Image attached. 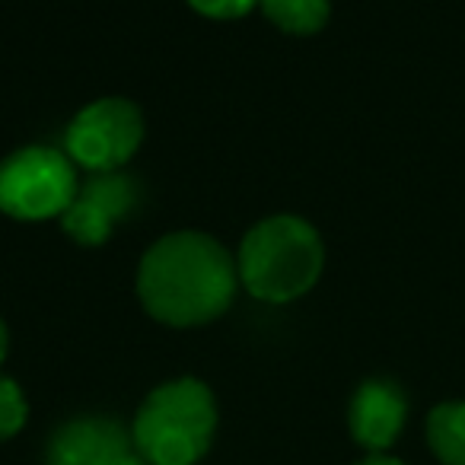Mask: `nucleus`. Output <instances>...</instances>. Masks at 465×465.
Segmentation results:
<instances>
[{
	"label": "nucleus",
	"mask_w": 465,
	"mask_h": 465,
	"mask_svg": "<svg viewBox=\"0 0 465 465\" xmlns=\"http://www.w3.org/2000/svg\"><path fill=\"white\" fill-rule=\"evenodd\" d=\"M236 278V265L220 242L201 232H173L143 255L137 291L160 322L198 325L230 306Z\"/></svg>",
	"instance_id": "nucleus-1"
},
{
	"label": "nucleus",
	"mask_w": 465,
	"mask_h": 465,
	"mask_svg": "<svg viewBox=\"0 0 465 465\" xmlns=\"http://www.w3.org/2000/svg\"><path fill=\"white\" fill-rule=\"evenodd\" d=\"M322 240L306 220L272 217L240 249V278L265 303H287L310 291L322 274Z\"/></svg>",
	"instance_id": "nucleus-2"
},
{
	"label": "nucleus",
	"mask_w": 465,
	"mask_h": 465,
	"mask_svg": "<svg viewBox=\"0 0 465 465\" xmlns=\"http://www.w3.org/2000/svg\"><path fill=\"white\" fill-rule=\"evenodd\" d=\"M217 424L204 382L175 380L150 392L134 418V446L150 465H194L207 452Z\"/></svg>",
	"instance_id": "nucleus-3"
},
{
	"label": "nucleus",
	"mask_w": 465,
	"mask_h": 465,
	"mask_svg": "<svg viewBox=\"0 0 465 465\" xmlns=\"http://www.w3.org/2000/svg\"><path fill=\"white\" fill-rule=\"evenodd\" d=\"M77 194L74 166L64 153L26 147L0 163V211L20 220L64 213Z\"/></svg>",
	"instance_id": "nucleus-4"
},
{
	"label": "nucleus",
	"mask_w": 465,
	"mask_h": 465,
	"mask_svg": "<svg viewBox=\"0 0 465 465\" xmlns=\"http://www.w3.org/2000/svg\"><path fill=\"white\" fill-rule=\"evenodd\" d=\"M143 137L141 112L124 99H99L74 118L67 150L93 173H115L134 156Z\"/></svg>",
	"instance_id": "nucleus-5"
},
{
	"label": "nucleus",
	"mask_w": 465,
	"mask_h": 465,
	"mask_svg": "<svg viewBox=\"0 0 465 465\" xmlns=\"http://www.w3.org/2000/svg\"><path fill=\"white\" fill-rule=\"evenodd\" d=\"M137 188L118 173H96L64 211V230L84 246H99L109 240L112 223L134 207Z\"/></svg>",
	"instance_id": "nucleus-6"
},
{
	"label": "nucleus",
	"mask_w": 465,
	"mask_h": 465,
	"mask_svg": "<svg viewBox=\"0 0 465 465\" xmlns=\"http://www.w3.org/2000/svg\"><path fill=\"white\" fill-rule=\"evenodd\" d=\"M48 465H150L134 446V437L115 420L84 418L61 427L54 437Z\"/></svg>",
	"instance_id": "nucleus-7"
},
{
	"label": "nucleus",
	"mask_w": 465,
	"mask_h": 465,
	"mask_svg": "<svg viewBox=\"0 0 465 465\" xmlns=\"http://www.w3.org/2000/svg\"><path fill=\"white\" fill-rule=\"evenodd\" d=\"M405 424V395L386 380H370L357 389L351 405V433L367 450H386Z\"/></svg>",
	"instance_id": "nucleus-8"
},
{
	"label": "nucleus",
	"mask_w": 465,
	"mask_h": 465,
	"mask_svg": "<svg viewBox=\"0 0 465 465\" xmlns=\"http://www.w3.org/2000/svg\"><path fill=\"white\" fill-rule=\"evenodd\" d=\"M427 440L440 462L465 465V401L437 405L427 418Z\"/></svg>",
	"instance_id": "nucleus-9"
},
{
	"label": "nucleus",
	"mask_w": 465,
	"mask_h": 465,
	"mask_svg": "<svg viewBox=\"0 0 465 465\" xmlns=\"http://www.w3.org/2000/svg\"><path fill=\"white\" fill-rule=\"evenodd\" d=\"M259 4L268 20L293 35L319 33L329 20V0H259Z\"/></svg>",
	"instance_id": "nucleus-10"
},
{
	"label": "nucleus",
	"mask_w": 465,
	"mask_h": 465,
	"mask_svg": "<svg viewBox=\"0 0 465 465\" xmlns=\"http://www.w3.org/2000/svg\"><path fill=\"white\" fill-rule=\"evenodd\" d=\"M26 424V399L14 380L0 376V440L14 437Z\"/></svg>",
	"instance_id": "nucleus-11"
},
{
	"label": "nucleus",
	"mask_w": 465,
	"mask_h": 465,
	"mask_svg": "<svg viewBox=\"0 0 465 465\" xmlns=\"http://www.w3.org/2000/svg\"><path fill=\"white\" fill-rule=\"evenodd\" d=\"M188 4L213 20H236V16H246L259 0H188Z\"/></svg>",
	"instance_id": "nucleus-12"
},
{
	"label": "nucleus",
	"mask_w": 465,
	"mask_h": 465,
	"mask_svg": "<svg viewBox=\"0 0 465 465\" xmlns=\"http://www.w3.org/2000/svg\"><path fill=\"white\" fill-rule=\"evenodd\" d=\"M361 465H405V462H399V459H389V456H370V459H363Z\"/></svg>",
	"instance_id": "nucleus-13"
},
{
	"label": "nucleus",
	"mask_w": 465,
	"mask_h": 465,
	"mask_svg": "<svg viewBox=\"0 0 465 465\" xmlns=\"http://www.w3.org/2000/svg\"><path fill=\"white\" fill-rule=\"evenodd\" d=\"M4 354H7V329L0 322V361H4Z\"/></svg>",
	"instance_id": "nucleus-14"
}]
</instances>
